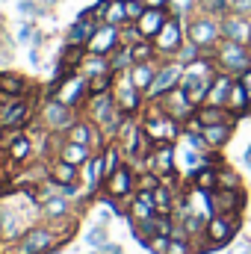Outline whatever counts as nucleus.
Wrapping results in <instances>:
<instances>
[{
  "label": "nucleus",
  "instance_id": "27",
  "mask_svg": "<svg viewBox=\"0 0 251 254\" xmlns=\"http://www.w3.org/2000/svg\"><path fill=\"white\" fill-rule=\"evenodd\" d=\"M163 60H154V63H136L127 74H130V80H133V86L136 89H142V92H148L151 89V83H154V77H157V68H160Z\"/></svg>",
  "mask_w": 251,
  "mask_h": 254
},
{
  "label": "nucleus",
  "instance_id": "4",
  "mask_svg": "<svg viewBox=\"0 0 251 254\" xmlns=\"http://www.w3.org/2000/svg\"><path fill=\"white\" fill-rule=\"evenodd\" d=\"M213 57H216L219 71L240 77L243 71L251 68V45H246V42H228V39H225V42L216 48Z\"/></svg>",
  "mask_w": 251,
  "mask_h": 254
},
{
  "label": "nucleus",
  "instance_id": "3",
  "mask_svg": "<svg viewBox=\"0 0 251 254\" xmlns=\"http://www.w3.org/2000/svg\"><path fill=\"white\" fill-rule=\"evenodd\" d=\"M243 225V213H213L204 228V240L210 249H225Z\"/></svg>",
  "mask_w": 251,
  "mask_h": 254
},
{
  "label": "nucleus",
  "instance_id": "22",
  "mask_svg": "<svg viewBox=\"0 0 251 254\" xmlns=\"http://www.w3.org/2000/svg\"><path fill=\"white\" fill-rule=\"evenodd\" d=\"M92 157H95V151H92L89 145H77V142H68V139L57 148V160H65V163H71V166H77V169L86 166Z\"/></svg>",
  "mask_w": 251,
  "mask_h": 254
},
{
  "label": "nucleus",
  "instance_id": "32",
  "mask_svg": "<svg viewBox=\"0 0 251 254\" xmlns=\"http://www.w3.org/2000/svg\"><path fill=\"white\" fill-rule=\"evenodd\" d=\"M104 24H113V27H125V24H130V21H127V3L125 0H110V3H107Z\"/></svg>",
  "mask_w": 251,
  "mask_h": 254
},
{
  "label": "nucleus",
  "instance_id": "7",
  "mask_svg": "<svg viewBox=\"0 0 251 254\" xmlns=\"http://www.w3.org/2000/svg\"><path fill=\"white\" fill-rule=\"evenodd\" d=\"M60 246V234L54 228H45V225H33L30 231H24V237L18 240L15 252L18 254H48L51 249Z\"/></svg>",
  "mask_w": 251,
  "mask_h": 254
},
{
  "label": "nucleus",
  "instance_id": "21",
  "mask_svg": "<svg viewBox=\"0 0 251 254\" xmlns=\"http://www.w3.org/2000/svg\"><path fill=\"white\" fill-rule=\"evenodd\" d=\"M234 83H237V77H234V74L219 71V74L213 77V86H210V92H207V101H204V104L225 107V104H228V95H231V89H234Z\"/></svg>",
  "mask_w": 251,
  "mask_h": 254
},
{
  "label": "nucleus",
  "instance_id": "13",
  "mask_svg": "<svg viewBox=\"0 0 251 254\" xmlns=\"http://www.w3.org/2000/svg\"><path fill=\"white\" fill-rule=\"evenodd\" d=\"M145 169L148 172H157L160 178L163 175H175L178 172V151H175V145H157L145 157Z\"/></svg>",
  "mask_w": 251,
  "mask_h": 254
},
{
  "label": "nucleus",
  "instance_id": "41",
  "mask_svg": "<svg viewBox=\"0 0 251 254\" xmlns=\"http://www.w3.org/2000/svg\"><path fill=\"white\" fill-rule=\"evenodd\" d=\"M169 240L172 237H166V234H154L151 240H148V249L154 254H166V249H169Z\"/></svg>",
  "mask_w": 251,
  "mask_h": 254
},
{
  "label": "nucleus",
  "instance_id": "23",
  "mask_svg": "<svg viewBox=\"0 0 251 254\" xmlns=\"http://www.w3.org/2000/svg\"><path fill=\"white\" fill-rule=\"evenodd\" d=\"M195 119L201 122V125H222V122H231V125H237L240 119L228 110V107H213V104H201L198 110H195Z\"/></svg>",
  "mask_w": 251,
  "mask_h": 254
},
{
  "label": "nucleus",
  "instance_id": "44",
  "mask_svg": "<svg viewBox=\"0 0 251 254\" xmlns=\"http://www.w3.org/2000/svg\"><path fill=\"white\" fill-rule=\"evenodd\" d=\"M240 83L246 86V92H249V98H251V68H249V71H243V74H240Z\"/></svg>",
  "mask_w": 251,
  "mask_h": 254
},
{
  "label": "nucleus",
  "instance_id": "30",
  "mask_svg": "<svg viewBox=\"0 0 251 254\" xmlns=\"http://www.w3.org/2000/svg\"><path fill=\"white\" fill-rule=\"evenodd\" d=\"M68 213H71V201H68L65 195H51V198H45V201H42V216H45V219H51V222L65 219Z\"/></svg>",
  "mask_w": 251,
  "mask_h": 254
},
{
  "label": "nucleus",
  "instance_id": "17",
  "mask_svg": "<svg viewBox=\"0 0 251 254\" xmlns=\"http://www.w3.org/2000/svg\"><path fill=\"white\" fill-rule=\"evenodd\" d=\"M246 42L251 45V15H225L222 18V42Z\"/></svg>",
  "mask_w": 251,
  "mask_h": 254
},
{
  "label": "nucleus",
  "instance_id": "47",
  "mask_svg": "<svg viewBox=\"0 0 251 254\" xmlns=\"http://www.w3.org/2000/svg\"><path fill=\"white\" fill-rule=\"evenodd\" d=\"M243 160H246V166H249V169H251V145H249V148H246V157H243Z\"/></svg>",
  "mask_w": 251,
  "mask_h": 254
},
{
  "label": "nucleus",
  "instance_id": "24",
  "mask_svg": "<svg viewBox=\"0 0 251 254\" xmlns=\"http://www.w3.org/2000/svg\"><path fill=\"white\" fill-rule=\"evenodd\" d=\"M234 130H237V125L222 122V125H207L201 133H204V139H207V145H210L213 151H222V148L234 139Z\"/></svg>",
  "mask_w": 251,
  "mask_h": 254
},
{
  "label": "nucleus",
  "instance_id": "8",
  "mask_svg": "<svg viewBox=\"0 0 251 254\" xmlns=\"http://www.w3.org/2000/svg\"><path fill=\"white\" fill-rule=\"evenodd\" d=\"M184 42H187V21H181V18H169L163 24V30L154 36V45L163 60H175V54L181 51Z\"/></svg>",
  "mask_w": 251,
  "mask_h": 254
},
{
  "label": "nucleus",
  "instance_id": "1",
  "mask_svg": "<svg viewBox=\"0 0 251 254\" xmlns=\"http://www.w3.org/2000/svg\"><path fill=\"white\" fill-rule=\"evenodd\" d=\"M142 130L148 133V139H151L154 145H175V142L184 136V125L166 113L163 101H145Z\"/></svg>",
  "mask_w": 251,
  "mask_h": 254
},
{
  "label": "nucleus",
  "instance_id": "6",
  "mask_svg": "<svg viewBox=\"0 0 251 254\" xmlns=\"http://www.w3.org/2000/svg\"><path fill=\"white\" fill-rule=\"evenodd\" d=\"M113 98H116V104H119V110H122L125 116H139V113L145 110V92L133 86V80H130V74H127V71L116 74Z\"/></svg>",
  "mask_w": 251,
  "mask_h": 254
},
{
  "label": "nucleus",
  "instance_id": "31",
  "mask_svg": "<svg viewBox=\"0 0 251 254\" xmlns=\"http://www.w3.org/2000/svg\"><path fill=\"white\" fill-rule=\"evenodd\" d=\"M27 80L18 77V74H0V92L9 95V98H24L27 95Z\"/></svg>",
  "mask_w": 251,
  "mask_h": 254
},
{
  "label": "nucleus",
  "instance_id": "37",
  "mask_svg": "<svg viewBox=\"0 0 251 254\" xmlns=\"http://www.w3.org/2000/svg\"><path fill=\"white\" fill-rule=\"evenodd\" d=\"M113 83H116V74H98V77H89V95H104V92H113Z\"/></svg>",
  "mask_w": 251,
  "mask_h": 254
},
{
  "label": "nucleus",
  "instance_id": "20",
  "mask_svg": "<svg viewBox=\"0 0 251 254\" xmlns=\"http://www.w3.org/2000/svg\"><path fill=\"white\" fill-rule=\"evenodd\" d=\"M98 24H101V21H95L89 12H83V15L74 21V27L68 30V42H65V45H77V48H86V42L92 39V33L98 30Z\"/></svg>",
  "mask_w": 251,
  "mask_h": 254
},
{
  "label": "nucleus",
  "instance_id": "28",
  "mask_svg": "<svg viewBox=\"0 0 251 254\" xmlns=\"http://www.w3.org/2000/svg\"><path fill=\"white\" fill-rule=\"evenodd\" d=\"M77 172H80L77 166H71V163H65V160H54L51 169H48V178H51L54 184H60V187H77V181H80Z\"/></svg>",
  "mask_w": 251,
  "mask_h": 254
},
{
  "label": "nucleus",
  "instance_id": "5",
  "mask_svg": "<svg viewBox=\"0 0 251 254\" xmlns=\"http://www.w3.org/2000/svg\"><path fill=\"white\" fill-rule=\"evenodd\" d=\"M181 80H184V65L178 63V60H163L160 68H157V77H154L151 89L145 92V101H160V98H166L169 92H175V89L181 86Z\"/></svg>",
  "mask_w": 251,
  "mask_h": 254
},
{
  "label": "nucleus",
  "instance_id": "35",
  "mask_svg": "<svg viewBox=\"0 0 251 254\" xmlns=\"http://www.w3.org/2000/svg\"><path fill=\"white\" fill-rule=\"evenodd\" d=\"M169 12H172V18L189 21L198 15V0H169Z\"/></svg>",
  "mask_w": 251,
  "mask_h": 254
},
{
  "label": "nucleus",
  "instance_id": "9",
  "mask_svg": "<svg viewBox=\"0 0 251 254\" xmlns=\"http://www.w3.org/2000/svg\"><path fill=\"white\" fill-rule=\"evenodd\" d=\"M133 192H136V169L125 160V163L104 181V195L122 201V198H130Z\"/></svg>",
  "mask_w": 251,
  "mask_h": 254
},
{
  "label": "nucleus",
  "instance_id": "14",
  "mask_svg": "<svg viewBox=\"0 0 251 254\" xmlns=\"http://www.w3.org/2000/svg\"><path fill=\"white\" fill-rule=\"evenodd\" d=\"M210 198V207L213 213H243L249 198H246V190H216L207 195Z\"/></svg>",
  "mask_w": 251,
  "mask_h": 254
},
{
  "label": "nucleus",
  "instance_id": "46",
  "mask_svg": "<svg viewBox=\"0 0 251 254\" xmlns=\"http://www.w3.org/2000/svg\"><path fill=\"white\" fill-rule=\"evenodd\" d=\"M89 243H95V246H98V243H104V228L92 231V234H89Z\"/></svg>",
  "mask_w": 251,
  "mask_h": 254
},
{
  "label": "nucleus",
  "instance_id": "42",
  "mask_svg": "<svg viewBox=\"0 0 251 254\" xmlns=\"http://www.w3.org/2000/svg\"><path fill=\"white\" fill-rule=\"evenodd\" d=\"M148 6H145V0H127V21H139L142 18V12H145Z\"/></svg>",
  "mask_w": 251,
  "mask_h": 254
},
{
  "label": "nucleus",
  "instance_id": "12",
  "mask_svg": "<svg viewBox=\"0 0 251 254\" xmlns=\"http://www.w3.org/2000/svg\"><path fill=\"white\" fill-rule=\"evenodd\" d=\"M122 45V27H113V24H98V30L92 33V39L86 42V51L89 54H104L110 57L116 48Z\"/></svg>",
  "mask_w": 251,
  "mask_h": 254
},
{
  "label": "nucleus",
  "instance_id": "18",
  "mask_svg": "<svg viewBox=\"0 0 251 254\" xmlns=\"http://www.w3.org/2000/svg\"><path fill=\"white\" fill-rule=\"evenodd\" d=\"M187 184H189L195 192H204V195H210V192L219 190V169H216V166H201V169L189 172Z\"/></svg>",
  "mask_w": 251,
  "mask_h": 254
},
{
  "label": "nucleus",
  "instance_id": "34",
  "mask_svg": "<svg viewBox=\"0 0 251 254\" xmlns=\"http://www.w3.org/2000/svg\"><path fill=\"white\" fill-rule=\"evenodd\" d=\"M231 6H234V0H198V12H204V15H213V18H225V15H231Z\"/></svg>",
  "mask_w": 251,
  "mask_h": 254
},
{
  "label": "nucleus",
  "instance_id": "15",
  "mask_svg": "<svg viewBox=\"0 0 251 254\" xmlns=\"http://www.w3.org/2000/svg\"><path fill=\"white\" fill-rule=\"evenodd\" d=\"M30 116H33L30 101H24V98H12V101L3 107L0 130H24V125L30 122Z\"/></svg>",
  "mask_w": 251,
  "mask_h": 254
},
{
  "label": "nucleus",
  "instance_id": "40",
  "mask_svg": "<svg viewBox=\"0 0 251 254\" xmlns=\"http://www.w3.org/2000/svg\"><path fill=\"white\" fill-rule=\"evenodd\" d=\"M195 252V243L192 240H184V237H172L169 240V249L166 254H192Z\"/></svg>",
  "mask_w": 251,
  "mask_h": 254
},
{
  "label": "nucleus",
  "instance_id": "2",
  "mask_svg": "<svg viewBox=\"0 0 251 254\" xmlns=\"http://www.w3.org/2000/svg\"><path fill=\"white\" fill-rule=\"evenodd\" d=\"M187 39L195 42L201 51H216L222 45V21L213 18V15L198 12L195 18L187 21Z\"/></svg>",
  "mask_w": 251,
  "mask_h": 254
},
{
  "label": "nucleus",
  "instance_id": "45",
  "mask_svg": "<svg viewBox=\"0 0 251 254\" xmlns=\"http://www.w3.org/2000/svg\"><path fill=\"white\" fill-rule=\"evenodd\" d=\"M148 9H169V0H145Z\"/></svg>",
  "mask_w": 251,
  "mask_h": 254
},
{
  "label": "nucleus",
  "instance_id": "43",
  "mask_svg": "<svg viewBox=\"0 0 251 254\" xmlns=\"http://www.w3.org/2000/svg\"><path fill=\"white\" fill-rule=\"evenodd\" d=\"M231 12L234 15H251V0H234Z\"/></svg>",
  "mask_w": 251,
  "mask_h": 254
},
{
  "label": "nucleus",
  "instance_id": "39",
  "mask_svg": "<svg viewBox=\"0 0 251 254\" xmlns=\"http://www.w3.org/2000/svg\"><path fill=\"white\" fill-rule=\"evenodd\" d=\"M163 184V178L157 175V172H139L136 175V190H148V192H154L157 187Z\"/></svg>",
  "mask_w": 251,
  "mask_h": 254
},
{
  "label": "nucleus",
  "instance_id": "10",
  "mask_svg": "<svg viewBox=\"0 0 251 254\" xmlns=\"http://www.w3.org/2000/svg\"><path fill=\"white\" fill-rule=\"evenodd\" d=\"M42 122H45V127H48L51 133H65L68 127L77 122V110L68 107V104H63L60 98H51V101L45 104V110H42Z\"/></svg>",
  "mask_w": 251,
  "mask_h": 254
},
{
  "label": "nucleus",
  "instance_id": "29",
  "mask_svg": "<svg viewBox=\"0 0 251 254\" xmlns=\"http://www.w3.org/2000/svg\"><path fill=\"white\" fill-rule=\"evenodd\" d=\"M110 71H113L110 57H104V54H89V51H86V57H83V63H80V74L98 77V74H110ZM113 74H116V71H113Z\"/></svg>",
  "mask_w": 251,
  "mask_h": 254
},
{
  "label": "nucleus",
  "instance_id": "11",
  "mask_svg": "<svg viewBox=\"0 0 251 254\" xmlns=\"http://www.w3.org/2000/svg\"><path fill=\"white\" fill-rule=\"evenodd\" d=\"M57 98H60L63 104H68V107H74V110L86 107V101H89V77L80 74V71L68 74L63 80V86L57 89Z\"/></svg>",
  "mask_w": 251,
  "mask_h": 254
},
{
  "label": "nucleus",
  "instance_id": "25",
  "mask_svg": "<svg viewBox=\"0 0 251 254\" xmlns=\"http://www.w3.org/2000/svg\"><path fill=\"white\" fill-rule=\"evenodd\" d=\"M30 154H33V139L21 130V133L6 145V157H9V163H12V166H21V163H27V160H30Z\"/></svg>",
  "mask_w": 251,
  "mask_h": 254
},
{
  "label": "nucleus",
  "instance_id": "26",
  "mask_svg": "<svg viewBox=\"0 0 251 254\" xmlns=\"http://www.w3.org/2000/svg\"><path fill=\"white\" fill-rule=\"evenodd\" d=\"M237 119H246L251 116V98L249 92H246V86L240 83V77H237V83H234V89H231V95H228V104H225Z\"/></svg>",
  "mask_w": 251,
  "mask_h": 254
},
{
  "label": "nucleus",
  "instance_id": "48",
  "mask_svg": "<svg viewBox=\"0 0 251 254\" xmlns=\"http://www.w3.org/2000/svg\"><path fill=\"white\" fill-rule=\"evenodd\" d=\"M125 3H127V0H125Z\"/></svg>",
  "mask_w": 251,
  "mask_h": 254
},
{
  "label": "nucleus",
  "instance_id": "38",
  "mask_svg": "<svg viewBox=\"0 0 251 254\" xmlns=\"http://www.w3.org/2000/svg\"><path fill=\"white\" fill-rule=\"evenodd\" d=\"M201 57H204V51H201L195 42H189V39L181 45V51L175 54V60H178L181 65H189V63H195V60H201Z\"/></svg>",
  "mask_w": 251,
  "mask_h": 254
},
{
  "label": "nucleus",
  "instance_id": "19",
  "mask_svg": "<svg viewBox=\"0 0 251 254\" xmlns=\"http://www.w3.org/2000/svg\"><path fill=\"white\" fill-rule=\"evenodd\" d=\"M169 18H172L169 9H145L142 18L136 21V27H139V33H142V39H154V36L163 30V24H166Z\"/></svg>",
  "mask_w": 251,
  "mask_h": 254
},
{
  "label": "nucleus",
  "instance_id": "33",
  "mask_svg": "<svg viewBox=\"0 0 251 254\" xmlns=\"http://www.w3.org/2000/svg\"><path fill=\"white\" fill-rule=\"evenodd\" d=\"M110 65H113V71L116 74H122V71H130L133 68V51H130V45H119L113 54H110Z\"/></svg>",
  "mask_w": 251,
  "mask_h": 254
},
{
  "label": "nucleus",
  "instance_id": "36",
  "mask_svg": "<svg viewBox=\"0 0 251 254\" xmlns=\"http://www.w3.org/2000/svg\"><path fill=\"white\" fill-rule=\"evenodd\" d=\"M219 190H243V178L225 163V166H219Z\"/></svg>",
  "mask_w": 251,
  "mask_h": 254
},
{
  "label": "nucleus",
  "instance_id": "16",
  "mask_svg": "<svg viewBox=\"0 0 251 254\" xmlns=\"http://www.w3.org/2000/svg\"><path fill=\"white\" fill-rule=\"evenodd\" d=\"M160 101H163V107H166V113H169L172 119H178L181 125H187L189 119L195 116V110H198V107H195V104L189 101V95L184 92V89H181V86H178L175 92H169L166 98H160Z\"/></svg>",
  "mask_w": 251,
  "mask_h": 254
}]
</instances>
